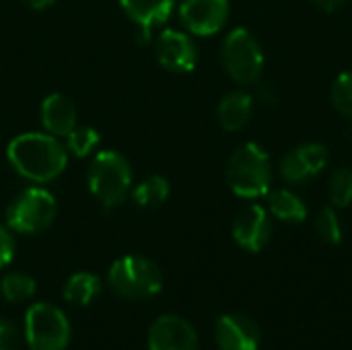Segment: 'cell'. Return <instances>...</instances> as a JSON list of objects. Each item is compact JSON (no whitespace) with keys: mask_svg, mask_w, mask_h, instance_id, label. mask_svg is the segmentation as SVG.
I'll return each instance as SVG.
<instances>
[{"mask_svg":"<svg viewBox=\"0 0 352 350\" xmlns=\"http://www.w3.org/2000/svg\"><path fill=\"white\" fill-rule=\"evenodd\" d=\"M6 157L16 173L39 184L56 179L68 161L66 149L58 142V138L39 132H27L10 140Z\"/></svg>","mask_w":352,"mask_h":350,"instance_id":"1","label":"cell"},{"mask_svg":"<svg viewBox=\"0 0 352 350\" xmlns=\"http://www.w3.org/2000/svg\"><path fill=\"white\" fill-rule=\"evenodd\" d=\"M227 184L239 198H262L272 188V163L268 153L256 144L245 142L235 149L227 163Z\"/></svg>","mask_w":352,"mask_h":350,"instance_id":"2","label":"cell"},{"mask_svg":"<svg viewBox=\"0 0 352 350\" xmlns=\"http://www.w3.org/2000/svg\"><path fill=\"white\" fill-rule=\"evenodd\" d=\"M91 194L107 208L122 204L132 188V167L118 151H101L89 165L87 173Z\"/></svg>","mask_w":352,"mask_h":350,"instance_id":"3","label":"cell"},{"mask_svg":"<svg viewBox=\"0 0 352 350\" xmlns=\"http://www.w3.org/2000/svg\"><path fill=\"white\" fill-rule=\"evenodd\" d=\"M111 291L124 299L144 301L163 289L161 268L144 256H124L116 260L107 272Z\"/></svg>","mask_w":352,"mask_h":350,"instance_id":"4","label":"cell"},{"mask_svg":"<svg viewBox=\"0 0 352 350\" xmlns=\"http://www.w3.org/2000/svg\"><path fill=\"white\" fill-rule=\"evenodd\" d=\"M221 58L227 74L239 85H254L262 78L264 52L258 37L245 27L233 29L221 47Z\"/></svg>","mask_w":352,"mask_h":350,"instance_id":"5","label":"cell"},{"mask_svg":"<svg viewBox=\"0 0 352 350\" xmlns=\"http://www.w3.org/2000/svg\"><path fill=\"white\" fill-rule=\"evenodd\" d=\"M25 340L29 350H64L70 342L66 314L50 303H35L25 314Z\"/></svg>","mask_w":352,"mask_h":350,"instance_id":"6","label":"cell"},{"mask_svg":"<svg viewBox=\"0 0 352 350\" xmlns=\"http://www.w3.org/2000/svg\"><path fill=\"white\" fill-rule=\"evenodd\" d=\"M56 198L43 188L21 192L6 210V223L12 231L33 235L45 231L56 219Z\"/></svg>","mask_w":352,"mask_h":350,"instance_id":"7","label":"cell"},{"mask_svg":"<svg viewBox=\"0 0 352 350\" xmlns=\"http://www.w3.org/2000/svg\"><path fill=\"white\" fill-rule=\"evenodd\" d=\"M330 163V153L320 142H305L283 155L278 171L285 184L299 186L318 177Z\"/></svg>","mask_w":352,"mask_h":350,"instance_id":"8","label":"cell"},{"mask_svg":"<svg viewBox=\"0 0 352 350\" xmlns=\"http://www.w3.org/2000/svg\"><path fill=\"white\" fill-rule=\"evenodd\" d=\"M184 27L200 37L219 33L229 19L227 0H184L179 6Z\"/></svg>","mask_w":352,"mask_h":350,"instance_id":"9","label":"cell"},{"mask_svg":"<svg viewBox=\"0 0 352 350\" xmlns=\"http://www.w3.org/2000/svg\"><path fill=\"white\" fill-rule=\"evenodd\" d=\"M155 56L171 72H192L198 62V47L188 33L165 29L155 41Z\"/></svg>","mask_w":352,"mask_h":350,"instance_id":"10","label":"cell"},{"mask_svg":"<svg viewBox=\"0 0 352 350\" xmlns=\"http://www.w3.org/2000/svg\"><path fill=\"white\" fill-rule=\"evenodd\" d=\"M233 239L239 248L252 254L262 252L272 239L270 212L260 204L245 206L233 221Z\"/></svg>","mask_w":352,"mask_h":350,"instance_id":"11","label":"cell"},{"mask_svg":"<svg viewBox=\"0 0 352 350\" xmlns=\"http://www.w3.org/2000/svg\"><path fill=\"white\" fill-rule=\"evenodd\" d=\"M219 350H258L262 342L260 326L245 314H227L214 328Z\"/></svg>","mask_w":352,"mask_h":350,"instance_id":"12","label":"cell"},{"mask_svg":"<svg viewBox=\"0 0 352 350\" xmlns=\"http://www.w3.org/2000/svg\"><path fill=\"white\" fill-rule=\"evenodd\" d=\"M148 350H198V334L179 316H161L148 330Z\"/></svg>","mask_w":352,"mask_h":350,"instance_id":"13","label":"cell"},{"mask_svg":"<svg viewBox=\"0 0 352 350\" xmlns=\"http://www.w3.org/2000/svg\"><path fill=\"white\" fill-rule=\"evenodd\" d=\"M124 12L140 25V39L148 41L151 31L163 25L175 6V0H120Z\"/></svg>","mask_w":352,"mask_h":350,"instance_id":"14","label":"cell"},{"mask_svg":"<svg viewBox=\"0 0 352 350\" xmlns=\"http://www.w3.org/2000/svg\"><path fill=\"white\" fill-rule=\"evenodd\" d=\"M41 122L43 128L52 136H68L76 126V107L74 101L62 93H54L45 97L41 105Z\"/></svg>","mask_w":352,"mask_h":350,"instance_id":"15","label":"cell"},{"mask_svg":"<svg viewBox=\"0 0 352 350\" xmlns=\"http://www.w3.org/2000/svg\"><path fill=\"white\" fill-rule=\"evenodd\" d=\"M252 113H254V95H250L248 91H239V89L227 93L217 107L219 124L227 132L243 130L248 122L252 120Z\"/></svg>","mask_w":352,"mask_h":350,"instance_id":"16","label":"cell"},{"mask_svg":"<svg viewBox=\"0 0 352 350\" xmlns=\"http://www.w3.org/2000/svg\"><path fill=\"white\" fill-rule=\"evenodd\" d=\"M268 198V212L285 223H303L307 219V204L289 188L270 190Z\"/></svg>","mask_w":352,"mask_h":350,"instance_id":"17","label":"cell"},{"mask_svg":"<svg viewBox=\"0 0 352 350\" xmlns=\"http://www.w3.org/2000/svg\"><path fill=\"white\" fill-rule=\"evenodd\" d=\"M101 291V281L93 272H76L64 285V299L76 307L89 305Z\"/></svg>","mask_w":352,"mask_h":350,"instance_id":"18","label":"cell"},{"mask_svg":"<svg viewBox=\"0 0 352 350\" xmlns=\"http://www.w3.org/2000/svg\"><path fill=\"white\" fill-rule=\"evenodd\" d=\"M167 198H169V182L161 175H151L142 179L132 192V200L142 208H157Z\"/></svg>","mask_w":352,"mask_h":350,"instance_id":"19","label":"cell"},{"mask_svg":"<svg viewBox=\"0 0 352 350\" xmlns=\"http://www.w3.org/2000/svg\"><path fill=\"white\" fill-rule=\"evenodd\" d=\"M35 289H37L35 281L25 272H8L0 281V293L10 303H21L31 299L35 295Z\"/></svg>","mask_w":352,"mask_h":350,"instance_id":"20","label":"cell"},{"mask_svg":"<svg viewBox=\"0 0 352 350\" xmlns=\"http://www.w3.org/2000/svg\"><path fill=\"white\" fill-rule=\"evenodd\" d=\"M314 229L316 235L328 245H338L342 241V223L334 206H326L318 212L314 221Z\"/></svg>","mask_w":352,"mask_h":350,"instance_id":"21","label":"cell"},{"mask_svg":"<svg viewBox=\"0 0 352 350\" xmlns=\"http://www.w3.org/2000/svg\"><path fill=\"white\" fill-rule=\"evenodd\" d=\"M328 196L334 208H346L352 204V169L340 167L332 173L328 184Z\"/></svg>","mask_w":352,"mask_h":350,"instance_id":"22","label":"cell"},{"mask_svg":"<svg viewBox=\"0 0 352 350\" xmlns=\"http://www.w3.org/2000/svg\"><path fill=\"white\" fill-rule=\"evenodd\" d=\"M330 99L340 116L352 120V68L336 76L330 89Z\"/></svg>","mask_w":352,"mask_h":350,"instance_id":"23","label":"cell"},{"mask_svg":"<svg viewBox=\"0 0 352 350\" xmlns=\"http://www.w3.org/2000/svg\"><path fill=\"white\" fill-rule=\"evenodd\" d=\"M68 151L76 157H87L99 144V132L91 126H74L72 132L66 136Z\"/></svg>","mask_w":352,"mask_h":350,"instance_id":"24","label":"cell"},{"mask_svg":"<svg viewBox=\"0 0 352 350\" xmlns=\"http://www.w3.org/2000/svg\"><path fill=\"white\" fill-rule=\"evenodd\" d=\"M19 347H21L19 328L10 320L0 318V350H19Z\"/></svg>","mask_w":352,"mask_h":350,"instance_id":"25","label":"cell"},{"mask_svg":"<svg viewBox=\"0 0 352 350\" xmlns=\"http://www.w3.org/2000/svg\"><path fill=\"white\" fill-rule=\"evenodd\" d=\"M14 256V239L6 227L0 225V268L8 266Z\"/></svg>","mask_w":352,"mask_h":350,"instance_id":"26","label":"cell"},{"mask_svg":"<svg viewBox=\"0 0 352 350\" xmlns=\"http://www.w3.org/2000/svg\"><path fill=\"white\" fill-rule=\"evenodd\" d=\"M256 85V99L264 105H274L278 101V91L272 83H264V80H258L254 83Z\"/></svg>","mask_w":352,"mask_h":350,"instance_id":"27","label":"cell"},{"mask_svg":"<svg viewBox=\"0 0 352 350\" xmlns=\"http://www.w3.org/2000/svg\"><path fill=\"white\" fill-rule=\"evenodd\" d=\"M320 10H324V12H334V10H338L346 0H311Z\"/></svg>","mask_w":352,"mask_h":350,"instance_id":"28","label":"cell"},{"mask_svg":"<svg viewBox=\"0 0 352 350\" xmlns=\"http://www.w3.org/2000/svg\"><path fill=\"white\" fill-rule=\"evenodd\" d=\"M27 6H31V8H35V10H41V8H47V6H52L56 0H23Z\"/></svg>","mask_w":352,"mask_h":350,"instance_id":"29","label":"cell"}]
</instances>
